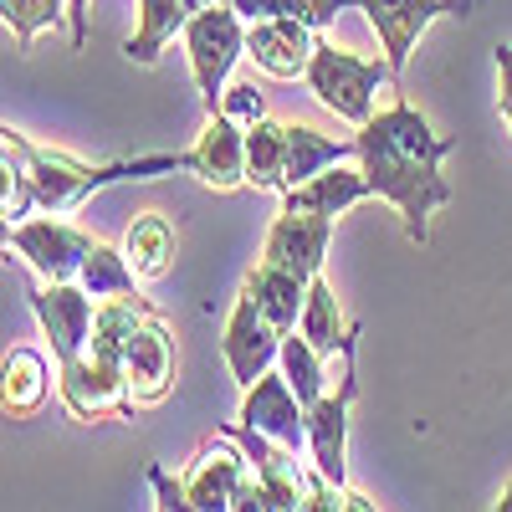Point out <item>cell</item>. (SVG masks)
Segmentation results:
<instances>
[{"instance_id": "obj_6", "label": "cell", "mask_w": 512, "mask_h": 512, "mask_svg": "<svg viewBox=\"0 0 512 512\" xmlns=\"http://www.w3.org/2000/svg\"><path fill=\"white\" fill-rule=\"evenodd\" d=\"M6 246L16 256H26V267L41 282H77L82 262H88V251H93V236L47 216V221H16L6 231Z\"/></svg>"}, {"instance_id": "obj_24", "label": "cell", "mask_w": 512, "mask_h": 512, "mask_svg": "<svg viewBox=\"0 0 512 512\" xmlns=\"http://www.w3.org/2000/svg\"><path fill=\"white\" fill-rule=\"evenodd\" d=\"M297 333H303L323 359L344 349V344H349V333H354V328L344 323V308H338L333 287L323 282V272L308 282V303H303V323H297Z\"/></svg>"}, {"instance_id": "obj_8", "label": "cell", "mask_w": 512, "mask_h": 512, "mask_svg": "<svg viewBox=\"0 0 512 512\" xmlns=\"http://www.w3.org/2000/svg\"><path fill=\"white\" fill-rule=\"evenodd\" d=\"M282 338H287V333L251 303V292H241L236 308H231V323H226V338H221L226 369H231V379L241 384V390H251V384L262 379L267 369H277Z\"/></svg>"}, {"instance_id": "obj_20", "label": "cell", "mask_w": 512, "mask_h": 512, "mask_svg": "<svg viewBox=\"0 0 512 512\" xmlns=\"http://www.w3.org/2000/svg\"><path fill=\"white\" fill-rule=\"evenodd\" d=\"M344 159H359V139H328L313 123H287V190L323 175L328 164H344Z\"/></svg>"}, {"instance_id": "obj_5", "label": "cell", "mask_w": 512, "mask_h": 512, "mask_svg": "<svg viewBox=\"0 0 512 512\" xmlns=\"http://www.w3.org/2000/svg\"><path fill=\"white\" fill-rule=\"evenodd\" d=\"M338 354H344L338 395H323L308 410V456H313V466L328 482L344 487L349 482V405H354V390H359V379H354V333H349V344Z\"/></svg>"}, {"instance_id": "obj_12", "label": "cell", "mask_w": 512, "mask_h": 512, "mask_svg": "<svg viewBox=\"0 0 512 512\" xmlns=\"http://www.w3.org/2000/svg\"><path fill=\"white\" fill-rule=\"evenodd\" d=\"M328 241H333V216H313V210H282L267 231L262 262H277L297 277H318L328 262Z\"/></svg>"}, {"instance_id": "obj_13", "label": "cell", "mask_w": 512, "mask_h": 512, "mask_svg": "<svg viewBox=\"0 0 512 512\" xmlns=\"http://www.w3.org/2000/svg\"><path fill=\"white\" fill-rule=\"evenodd\" d=\"M123 374H128L134 405H159L169 390H175V333H169L154 313L134 328V338H128Z\"/></svg>"}, {"instance_id": "obj_7", "label": "cell", "mask_w": 512, "mask_h": 512, "mask_svg": "<svg viewBox=\"0 0 512 512\" xmlns=\"http://www.w3.org/2000/svg\"><path fill=\"white\" fill-rule=\"evenodd\" d=\"M31 308L41 333L52 338V354L67 364L77 354H88L93 344V318H98V297L82 287V282H47L31 292Z\"/></svg>"}, {"instance_id": "obj_10", "label": "cell", "mask_w": 512, "mask_h": 512, "mask_svg": "<svg viewBox=\"0 0 512 512\" xmlns=\"http://www.w3.org/2000/svg\"><path fill=\"white\" fill-rule=\"evenodd\" d=\"M461 6L466 0H359V11L369 16V26L379 36V52H384V62H390V77L405 72L420 31L431 26L436 16L461 11Z\"/></svg>"}, {"instance_id": "obj_15", "label": "cell", "mask_w": 512, "mask_h": 512, "mask_svg": "<svg viewBox=\"0 0 512 512\" xmlns=\"http://www.w3.org/2000/svg\"><path fill=\"white\" fill-rule=\"evenodd\" d=\"M251 482V456L236 446H205L185 477V502L200 512H236L241 487Z\"/></svg>"}, {"instance_id": "obj_25", "label": "cell", "mask_w": 512, "mask_h": 512, "mask_svg": "<svg viewBox=\"0 0 512 512\" xmlns=\"http://www.w3.org/2000/svg\"><path fill=\"white\" fill-rule=\"evenodd\" d=\"M52 390V369L36 349H11L6 354V415H36Z\"/></svg>"}, {"instance_id": "obj_22", "label": "cell", "mask_w": 512, "mask_h": 512, "mask_svg": "<svg viewBox=\"0 0 512 512\" xmlns=\"http://www.w3.org/2000/svg\"><path fill=\"white\" fill-rule=\"evenodd\" d=\"M149 313H154V308L144 303V297H103V303H98V318H93V344H88V354L123 369L128 338H134V328H139Z\"/></svg>"}, {"instance_id": "obj_3", "label": "cell", "mask_w": 512, "mask_h": 512, "mask_svg": "<svg viewBox=\"0 0 512 512\" xmlns=\"http://www.w3.org/2000/svg\"><path fill=\"white\" fill-rule=\"evenodd\" d=\"M185 52H190V72H195V88H200V103L205 113H216L221 98H226V77L231 67L246 57V21L236 6H205L190 16L185 26Z\"/></svg>"}, {"instance_id": "obj_35", "label": "cell", "mask_w": 512, "mask_h": 512, "mask_svg": "<svg viewBox=\"0 0 512 512\" xmlns=\"http://www.w3.org/2000/svg\"><path fill=\"white\" fill-rule=\"evenodd\" d=\"M221 6H231V0H221Z\"/></svg>"}, {"instance_id": "obj_27", "label": "cell", "mask_w": 512, "mask_h": 512, "mask_svg": "<svg viewBox=\"0 0 512 512\" xmlns=\"http://www.w3.org/2000/svg\"><path fill=\"white\" fill-rule=\"evenodd\" d=\"M277 369L287 374V384H292V390H297V400H303L308 410L328 395V374H323V354L308 344V338L303 333H287L282 338V354H277Z\"/></svg>"}, {"instance_id": "obj_23", "label": "cell", "mask_w": 512, "mask_h": 512, "mask_svg": "<svg viewBox=\"0 0 512 512\" xmlns=\"http://www.w3.org/2000/svg\"><path fill=\"white\" fill-rule=\"evenodd\" d=\"M246 185L251 190H287V123H251L246 128Z\"/></svg>"}, {"instance_id": "obj_16", "label": "cell", "mask_w": 512, "mask_h": 512, "mask_svg": "<svg viewBox=\"0 0 512 512\" xmlns=\"http://www.w3.org/2000/svg\"><path fill=\"white\" fill-rule=\"evenodd\" d=\"M190 169L210 190H241L246 185V128L231 123L226 113H210L200 144L190 149Z\"/></svg>"}, {"instance_id": "obj_33", "label": "cell", "mask_w": 512, "mask_h": 512, "mask_svg": "<svg viewBox=\"0 0 512 512\" xmlns=\"http://www.w3.org/2000/svg\"><path fill=\"white\" fill-rule=\"evenodd\" d=\"M154 477V492H159V507H190L185 502V482H169L164 472H149Z\"/></svg>"}, {"instance_id": "obj_32", "label": "cell", "mask_w": 512, "mask_h": 512, "mask_svg": "<svg viewBox=\"0 0 512 512\" xmlns=\"http://www.w3.org/2000/svg\"><path fill=\"white\" fill-rule=\"evenodd\" d=\"M497 108H502V123H507V134H512V47L507 41H497Z\"/></svg>"}, {"instance_id": "obj_29", "label": "cell", "mask_w": 512, "mask_h": 512, "mask_svg": "<svg viewBox=\"0 0 512 512\" xmlns=\"http://www.w3.org/2000/svg\"><path fill=\"white\" fill-rule=\"evenodd\" d=\"M231 6L241 11V21H272V16H297V21H308L313 31L323 26L318 21V0H231Z\"/></svg>"}, {"instance_id": "obj_14", "label": "cell", "mask_w": 512, "mask_h": 512, "mask_svg": "<svg viewBox=\"0 0 512 512\" xmlns=\"http://www.w3.org/2000/svg\"><path fill=\"white\" fill-rule=\"evenodd\" d=\"M313 52H318V36H313L308 21H297V16H272V21H251L246 26V57L267 77H303Z\"/></svg>"}, {"instance_id": "obj_9", "label": "cell", "mask_w": 512, "mask_h": 512, "mask_svg": "<svg viewBox=\"0 0 512 512\" xmlns=\"http://www.w3.org/2000/svg\"><path fill=\"white\" fill-rule=\"evenodd\" d=\"M236 420L251 425V431H262V436H272V441H282L287 451H308V405L297 400V390L287 384L282 369H267L251 384Z\"/></svg>"}, {"instance_id": "obj_34", "label": "cell", "mask_w": 512, "mask_h": 512, "mask_svg": "<svg viewBox=\"0 0 512 512\" xmlns=\"http://www.w3.org/2000/svg\"><path fill=\"white\" fill-rule=\"evenodd\" d=\"M497 512H512V482L502 487V497H497Z\"/></svg>"}, {"instance_id": "obj_31", "label": "cell", "mask_w": 512, "mask_h": 512, "mask_svg": "<svg viewBox=\"0 0 512 512\" xmlns=\"http://www.w3.org/2000/svg\"><path fill=\"white\" fill-rule=\"evenodd\" d=\"M216 113H226L231 123L251 128V123H262V118H267V103H262V93H256V82H231Z\"/></svg>"}, {"instance_id": "obj_18", "label": "cell", "mask_w": 512, "mask_h": 512, "mask_svg": "<svg viewBox=\"0 0 512 512\" xmlns=\"http://www.w3.org/2000/svg\"><path fill=\"white\" fill-rule=\"evenodd\" d=\"M364 195H374L364 169L328 164L323 175H313V180H303V185H292L287 200H282V210H313V216H333V221H338V216H344L349 205H359Z\"/></svg>"}, {"instance_id": "obj_11", "label": "cell", "mask_w": 512, "mask_h": 512, "mask_svg": "<svg viewBox=\"0 0 512 512\" xmlns=\"http://www.w3.org/2000/svg\"><path fill=\"white\" fill-rule=\"evenodd\" d=\"M57 395H62V405L77 420H103V415H118V410L134 405V395H128V374L118 364L93 359V354H77V359L62 364Z\"/></svg>"}, {"instance_id": "obj_26", "label": "cell", "mask_w": 512, "mask_h": 512, "mask_svg": "<svg viewBox=\"0 0 512 512\" xmlns=\"http://www.w3.org/2000/svg\"><path fill=\"white\" fill-rule=\"evenodd\" d=\"M77 282L103 303V297H134L139 272H134V262H128V251H123V246H103V241H93V251H88V262H82Z\"/></svg>"}, {"instance_id": "obj_17", "label": "cell", "mask_w": 512, "mask_h": 512, "mask_svg": "<svg viewBox=\"0 0 512 512\" xmlns=\"http://www.w3.org/2000/svg\"><path fill=\"white\" fill-rule=\"evenodd\" d=\"M216 6V0H139V31L123 41V57L139 62V67H154L159 52L169 47L175 36H185L190 16Z\"/></svg>"}, {"instance_id": "obj_2", "label": "cell", "mask_w": 512, "mask_h": 512, "mask_svg": "<svg viewBox=\"0 0 512 512\" xmlns=\"http://www.w3.org/2000/svg\"><path fill=\"white\" fill-rule=\"evenodd\" d=\"M0 149H6L31 180V195H36V210H77L93 190L103 185H118V180H154V175H169V169H190V154H154V159H118V164H77L67 154H47L26 144L16 128L6 123V134H0Z\"/></svg>"}, {"instance_id": "obj_30", "label": "cell", "mask_w": 512, "mask_h": 512, "mask_svg": "<svg viewBox=\"0 0 512 512\" xmlns=\"http://www.w3.org/2000/svg\"><path fill=\"white\" fill-rule=\"evenodd\" d=\"M0 175H6V185H0V216H6V226H16L26 210L36 205V195H31V180H26V169L6 154L0 159Z\"/></svg>"}, {"instance_id": "obj_28", "label": "cell", "mask_w": 512, "mask_h": 512, "mask_svg": "<svg viewBox=\"0 0 512 512\" xmlns=\"http://www.w3.org/2000/svg\"><path fill=\"white\" fill-rule=\"evenodd\" d=\"M67 6H72V0H0V21L11 26V36H16V47L26 52L31 41H36V31H47V26H57Z\"/></svg>"}, {"instance_id": "obj_4", "label": "cell", "mask_w": 512, "mask_h": 512, "mask_svg": "<svg viewBox=\"0 0 512 512\" xmlns=\"http://www.w3.org/2000/svg\"><path fill=\"white\" fill-rule=\"evenodd\" d=\"M384 77H390V62H364L344 47H328V41H318V52L303 72L308 93L354 128H364L374 118V93H379Z\"/></svg>"}, {"instance_id": "obj_1", "label": "cell", "mask_w": 512, "mask_h": 512, "mask_svg": "<svg viewBox=\"0 0 512 512\" xmlns=\"http://www.w3.org/2000/svg\"><path fill=\"white\" fill-rule=\"evenodd\" d=\"M451 149L456 139H441L410 103H390L359 128V169L369 175V190L400 210L415 246L431 241V216L451 205V185L441 180Z\"/></svg>"}, {"instance_id": "obj_21", "label": "cell", "mask_w": 512, "mask_h": 512, "mask_svg": "<svg viewBox=\"0 0 512 512\" xmlns=\"http://www.w3.org/2000/svg\"><path fill=\"white\" fill-rule=\"evenodd\" d=\"M123 251H128V262H134L139 282L169 277V267H175V221L159 216V210H144V216L128 226Z\"/></svg>"}, {"instance_id": "obj_19", "label": "cell", "mask_w": 512, "mask_h": 512, "mask_svg": "<svg viewBox=\"0 0 512 512\" xmlns=\"http://www.w3.org/2000/svg\"><path fill=\"white\" fill-rule=\"evenodd\" d=\"M241 292H251V303L262 308L282 333H292L297 323H303L308 277H297V272H287V267H277V262H256V267L246 272V287H241Z\"/></svg>"}]
</instances>
